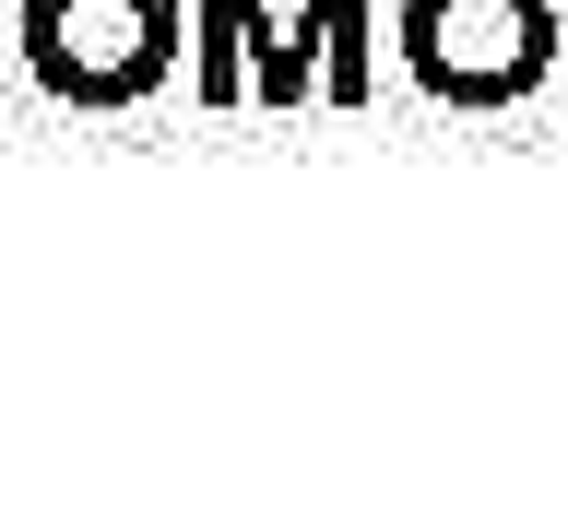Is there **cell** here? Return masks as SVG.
Masks as SVG:
<instances>
[{"mask_svg": "<svg viewBox=\"0 0 568 532\" xmlns=\"http://www.w3.org/2000/svg\"><path fill=\"white\" fill-rule=\"evenodd\" d=\"M12 60L48 106L119 119L190 60V0H12Z\"/></svg>", "mask_w": 568, "mask_h": 532, "instance_id": "obj_1", "label": "cell"}, {"mask_svg": "<svg viewBox=\"0 0 568 532\" xmlns=\"http://www.w3.org/2000/svg\"><path fill=\"white\" fill-rule=\"evenodd\" d=\"M403 71H415V95L462 106V119H497V106H521L568 48V12L557 0H403Z\"/></svg>", "mask_w": 568, "mask_h": 532, "instance_id": "obj_2", "label": "cell"}, {"mask_svg": "<svg viewBox=\"0 0 568 532\" xmlns=\"http://www.w3.org/2000/svg\"><path fill=\"white\" fill-rule=\"evenodd\" d=\"M379 0H296L273 35V60H261V106H367L379 83Z\"/></svg>", "mask_w": 568, "mask_h": 532, "instance_id": "obj_3", "label": "cell"}, {"mask_svg": "<svg viewBox=\"0 0 568 532\" xmlns=\"http://www.w3.org/2000/svg\"><path fill=\"white\" fill-rule=\"evenodd\" d=\"M273 35H284L273 0H190V95L202 106H261Z\"/></svg>", "mask_w": 568, "mask_h": 532, "instance_id": "obj_4", "label": "cell"}, {"mask_svg": "<svg viewBox=\"0 0 568 532\" xmlns=\"http://www.w3.org/2000/svg\"><path fill=\"white\" fill-rule=\"evenodd\" d=\"M0 60H12V0H0Z\"/></svg>", "mask_w": 568, "mask_h": 532, "instance_id": "obj_5", "label": "cell"}]
</instances>
